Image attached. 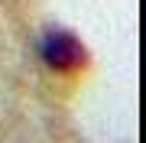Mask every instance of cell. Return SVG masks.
<instances>
[{
    "label": "cell",
    "instance_id": "cell-1",
    "mask_svg": "<svg viewBox=\"0 0 146 143\" xmlns=\"http://www.w3.org/2000/svg\"><path fill=\"white\" fill-rule=\"evenodd\" d=\"M46 59L52 65H68L72 59H81V49L68 33H52L46 39Z\"/></svg>",
    "mask_w": 146,
    "mask_h": 143
}]
</instances>
